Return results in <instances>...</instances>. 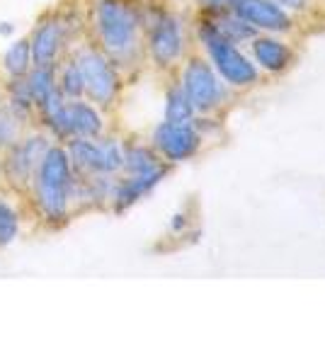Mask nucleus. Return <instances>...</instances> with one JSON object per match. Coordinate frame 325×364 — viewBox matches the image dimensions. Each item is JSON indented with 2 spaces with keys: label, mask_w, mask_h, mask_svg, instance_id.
<instances>
[{
  "label": "nucleus",
  "mask_w": 325,
  "mask_h": 364,
  "mask_svg": "<svg viewBox=\"0 0 325 364\" xmlns=\"http://www.w3.org/2000/svg\"><path fill=\"white\" fill-rule=\"evenodd\" d=\"M87 32L122 73L134 68L144 54V13L132 0H92Z\"/></svg>",
  "instance_id": "nucleus-1"
},
{
  "label": "nucleus",
  "mask_w": 325,
  "mask_h": 364,
  "mask_svg": "<svg viewBox=\"0 0 325 364\" xmlns=\"http://www.w3.org/2000/svg\"><path fill=\"white\" fill-rule=\"evenodd\" d=\"M75 170L70 166L68 151L63 144L49 146V151L39 161V168L32 178L29 192L25 197L32 216L44 228L56 231L73 219L70 211V187H73Z\"/></svg>",
  "instance_id": "nucleus-2"
},
{
  "label": "nucleus",
  "mask_w": 325,
  "mask_h": 364,
  "mask_svg": "<svg viewBox=\"0 0 325 364\" xmlns=\"http://www.w3.org/2000/svg\"><path fill=\"white\" fill-rule=\"evenodd\" d=\"M70 54L75 56V61H78V66L82 70L85 100H90L92 105H97L105 112H110L122 95V85H124L122 70L117 68V63L92 39L75 42L70 46Z\"/></svg>",
  "instance_id": "nucleus-3"
},
{
  "label": "nucleus",
  "mask_w": 325,
  "mask_h": 364,
  "mask_svg": "<svg viewBox=\"0 0 325 364\" xmlns=\"http://www.w3.org/2000/svg\"><path fill=\"white\" fill-rule=\"evenodd\" d=\"M54 144V139L49 136V132H44L41 127L27 129L15 141L10 149H5L0 154V168H3V187L15 195L17 199H25L32 185V178L39 168V161L49 151V146Z\"/></svg>",
  "instance_id": "nucleus-4"
},
{
  "label": "nucleus",
  "mask_w": 325,
  "mask_h": 364,
  "mask_svg": "<svg viewBox=\"0 0 325 364\" xmlns=\"http://www.w3.org/2000/svg\"><path fill=\"white\" fill-rule=\"evenodd\" d=\"M78 32L80 25H75V17L70 10L54 8L41 13L27 34L32 61L37 66H54L58 58L68 54L70 46L78 42Z\"/></svg>",
  "instance_id": "nucleus-5"
},
{
  "label": "nucleus",
  "mask_w": 325,
  "mask_h": 364,
  "mask_svg": "<svg viewBox=\"0 0 325 364\" xmlns=\"http://www.w3.org/2000/svg\"><path fill=\"white\" fill-rule=\"evenodd\" d=\"M197 34H199V42H202L206 54L211 58V63H214L216 73L226 83H230L233 87H247L257 83L260 78L257 66L245 54H240V49L230 39H226L218 32L214 22H202Z\"/></svg>",
  "instance_id": "nucleus-6"
},
{
  "label": "nucleus",
  "mask_w": 325,
  "mask_h": 364,
  "mask_svg": "<svg viewBox=\"0 0 325 364\" xmlns=\"http://www.w3.org/2000/svg\"><path fill=\"white\" fill-rule=\"evenodd\" d=\"M70 166L78 175H119L124 166V141L102 134L97 139L66 141Z\"/></svg>",
  "instance_id": "nucleus-7"
},
{
  "label": "nucleus",
  "mask_w": 325,
  "mask_h": 364,
  "mask_svg": "<svg viewBox=\"0 0 325 364\" xmlns=\"http://www.w3.org/2000/svg\"><path fill=\"white\" fill-rule=\"evenodd\" d=\"M144 49L153 66L173 68L185 54V25L173 13L144 17Z\"/></svg>",
  "instance_id": "nucleus-8"
},
{
  "label": "nucleus",
  "mask_w": 325,
  "mask_h": 364,
  "mask_svg": "<svg viewBox=\"0 0 325 364\" xmlns=\"http://www.w3.org/2000/svg\"><path fill=\"white\" fill-rule=\"evenodd\" d=\"M151 146L165 163H182L197 156L202 149V134L194 129L192 122L177 124V122H161L151 132Z\"/></svg>",
  "instance_id": "nucleus-9"
},
{
  "label": "nucleus",
  "mask_w": 325,
  "mask_h": 364,
  "mask_svg": "<svg viewBox=\"0 0 325 364\" xmlns=\"http://www.w3.org/2000/svg\"><path fill=\"white\" fill-rule=\"evenodd\" d=\"M180 85L185 87L187 97L192 100L194 109L197 112H209L214 109L223 97V87L221 80H218L216 70L211 68L209 61L199 56H192L190 61L185 63L180 75Z\"/></svg>",
  "instance_id": "nucleus-10"
},
{
  "label": "nucleus",
  "mask_w": 325,
  "mask_h": 364,
  "mask_svg": "<svg viewBox=\"0 0 325 364\" xmlns=\"http://www.w3.org/2000/svg\"><path fill=\"white\" fill-rule=\"evenodd\" d=\"M168 166L149 170V173H139V175H114L112 182V195H110V209L114 214H124L127 209H132L134 204H139L144 197H149L153 190L163 182V178L168 175Z\"/></svg>",
  "instance_id": "nucleus-11"
},
{
  "label": "nucleus",
  "mask_w": 325,
  "mask_h": 364,
  "mask_svg": "<svg viewBox=\"0 0 325 364\" xmlns=\"http://www.w3.org/2000/svg\"><path fill=\"white\" fill-rule=\"evenodd\" d=\"M228 8L247 25L265 32H289L294 27L292 15L272 0H230Z\"/></svg>",
  "instance_id": "nucleus-12"
},
{
  "label": "nucleus",
  "mask_w": 325,
  "mask_h": 364,
  "mask_svg": "<svg viewBox=\"0 0 325 364\" xmlns=\"http://www.w3.org/2000/svg\"><path fill=\"white\" fill-rule=\"evenodd\" d=\"M66 122L70 139H97L107 134V122H105V109L92 105L90 100H68L66 105ZM68 139V141H70Z\"/></svg>",
  "instance_id": "nucleus-13"
},
{
  "label": "nucleus",
  "mask_w": 325,
  "mask_h": 364,
  "mask_svg": "<svg viewBox=\"0 0 325 364\" xmlns=\"http://www.w3.org/2000/svg\"><path fill=\"white\" fill-rule=\"evenodd\" d=\"M252 56L267 73H284L294 61V51L289 49V44L275 37H252Z\"/></svg>",
  "instance_id": "nucleus-14"
},
{
  "label": "nucleus",
  "mask_w": 325,
  "mask_h": 364,
  "mask_svg": "<svg viewBox=\"0 0 325 364\" xmlns=\"http://www.w3.org/2000/svg\"><path fill=\"white\" fill-rule=\"evenodd\" d=\"M3 105L15 117H20L27 127H39L37 124V105H34V97L27 87L25 75H22V78H5Z\"/></svg>",
  "instance_id": "nucleus-15"
},
{
  "label": "nucleus",
  "mask_w": 325,
  "mask_h": 364,
  "mask_svg": "<svg viewBox=\"0 0 325 364\" xmlns=\"http://www.w3.org/2000/svg\"><path fill=\"white\" fill-rule=\"evenodd\" d=\"M168 163L156 154L153 146L139 144V141H124V175H139V173H149V170L163 168Z\"/></svg>",
  "instance_id": "nucleus-16"
},
{
  "label": "nucleus",
  "mask_w": 325,
  "mask_h": 364,
  "mask_svg": "<svg viewBox=\"0 0 325 364\" xmlns=\"http://www.w3.org/2000/svg\"><path fill=\"white\" fill-rule=\"evenodd\" d=\"M56 68V85L61 90V95L66 100H80L85 97V80H82V70L75 61V56L63 54L58 61L54 63Z\"/></svg>",
  "instance_id": "nucleus-17"
},
{
  "label": "nucleus",
  "mask_w": 325,
  "mask_h": 364,
  "mask_svg": "<svg viewBox=\"0 0 325 364\" xmlns=\"http://www.w3.org/2000/svg\"><path fill=\"white\" fill-rule=\"evenodd\" d=\"M5 187H0V248L13 245L22 236V211Z\"/></svg>",
  "instance_id": "nucleus-18"
},
{
  "label": "nucleus",
  "mask_w": 325,
  "mask_h": 364,
  "mask_svg": "<svg viewBox=\"0 0 325 364\" xmlns=\"http://www.w3.org/2000/svg\"><path fill=\"white\" fill-rule=\"evenodd\" d=\"M32 66L34 61H32V49H29L27 37L13 39V44L0 56V73H3V78H22Z\"/></svg>",
  "instance_id": "nucleus-19"
},
{
  "label": "nucleus",
  "mask_w": 325,
  "mask_h": 364,
  "mask_svg": "<svg viewBox=\"0 0 325 364\" xmlns=\"http://www.w3.org/2000/svg\"><path fill=\"white\" fill-rule=\"evenodd\" d=\"M197 109H194L192 100L187 97L185 87L180 83H173L165 90V122H177V124H185L192 122Z\"/></svg>",
  "instance_id": "nucleus-20"
},
{
  "label": "nucleus",
  "mask_w": 325,
  "mask_h": 364,
  "mask_svg": "<svg viewBox=\"0 0 325 364\" xmlns=\"http://www.w3.org/2000/svg\"><path fill=\"white\" fill-rule=\"evenodd\" d=\"M25 80H27L29 92H32V97H34V105L41 102L44 97H49L54 90H58L54 66H37V63H34V66L27 70Z\"/></svg>",
  "instance_id": "nucleus-21"
},
{
  "label": "nucleus",
  "mask_w": 325,
  "mask_h": 364,
  "mask_svg": "<svg viewBox=\"0 0 325 364\" xmlns=\"http://www.w3.org/2000/svg\"><path fill=\"white\" fill-rule=\"evenodd\" d=\"M27 129H32V127H27L25 122L10 112L5 105H0V154H3L5 149H10L15 141H20V136Z\"/></svg>",
  "instance_id": "nucleus-22"
},
{
  "label": "nucleus",
  "mask_w": 325,
  "mask_h": 364,
  "mask_svg": "<svg viewBox=\"0 0 325 364\" xmlns=\"http://www.w3.org/2000/svg\"><path fill=\"white\" fill-rule=\"evenodd\" d=\"M218 32L223 34L226 39H230V42H245V39H252L255 37V27L252 25H247L245 20H240L235 13H230L228 17H221L218 20V25H216Z\"/></svg>",
  "instance_id": "nucleus-23"
},
{
  "label": "nucleus",
  "mask_w": 325,
  "mask_h": 364,
  "mask_svg": "<svg viewBox=\"0 0 325 364\" xmlns=\"http://www.w3.org/2000/svg\"><path fill=\"white\" fill-rule=\"evenodd\" d=\"M275 5H279V8L284 10H306L309 8V0H272Z\"/></svg>",
  "instance_id": "nucleus-24"
},
{
  "label": "nucleus",
  "mask_w": 325,
  "mask_h": 364,
  "mask_svg": "<svg viewBox=\"0 0 325 364\" xmlns=\"http://www.w3.org/2000/svg\"><path fill=\"white\" fill-rule=\"evenodd\" d=\"M15 32H17L15 22H10V20H3V22H0V37L10 39V37H15Z\"/></svg>",
  "instance_id": "nucleus-25"
},
{
  "label": "nucleus",
  "mask_w": 325,
  "mask_h": 364,
  "mask_svg": "<svg viewBox=\"0 0 325 364\" xmlns=\"http://www.w3.org/2000/svg\"><path fill=\"white\" fill-rule=\"evenodd\" d=\"M199 3H204L206 8H226L230 0H199Z\"/></svg>",
  "instance_id": "nucleus-26"
},
{
  "label": "nucleus",
  "mask_w": 325,
  "mask_h": 364,
  "mask_svg": "<svg viewBox=\"0 0 325 364\" xmlns=\"http://www.w3.org/2000/svg\"><path fill=\"white\" fill-rule=\"evenodd\" d=\"M3 83H5V78H3V73H0V105H3Z\"/></svg>",
  "instance_id": "nucleus-27"
},
{
  "label": "nucleus",
  "mask_w": 325,
  "mask_h": 364,
  "mask_svg": "<svg viewBox=\"0 0 325 364\" xmlns=\"http://www.w3.org/2000/svg\"><path fill=\"white\" fill-rule=\"evenodd\" d=\"M0 187H3V168H0Z\"/></svg>",
  "instance_id": "nucleus-28"
}]
</instances>
